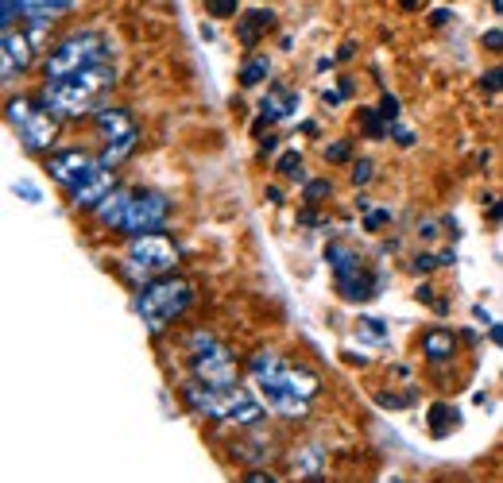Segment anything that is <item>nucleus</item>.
<instances>
[{"label": "nucleus", "instance_id": "f257e3e1", "mask_svg": "<svg viewBox=\"0 0 503 483\" xmlns=\"http://www.w3.org/2000/svg\"><path fill=\"white\" fill-rule=\"evenodd\" d=\"M112 85H117V74H112L109 63L82 66V70H70V74H59V78L43 82V105H47L54 116L101 112L97 105L109 97Z\"/></svg>", "mask_w": 503, "mask_h": 483}, {"label": "nucleus", "instance_id": "f03ea898", "mask_svg": "<svg viewBox=\"0 0 503 483\" xmlns=\"http://www.w3.org/2000/svg\"><path fill=\"white\" fill-rule=\"evenodd\" d=\"M182 399L190 402L194 414L209 418V421H225V426H240V430H256L264 421V406L252 399L244 387H209L194 375L190 383H182Z\"/></svg>", "mask_w": 503, "mask_h": 483}, {"label": "nucleus", "instance_id": "7ed1b4c3", "mask_svg": "<svg viewBox=\"0 0 503 483\" xmlns=\"http://www.w3.org/2000/svg\"><path fill=\"white\" fill-rule=\"evenodd\" d=\"M248 372L256 379V387L264 391V399L267 406L276 410L279 418H291V421H302L306 418V410H310V399H302V394L295 391V379H291V363H283L276 353H256L252 363H248Z\"/></svg>", "mask_w": 503, "mask_h": 483}, {"label": "nucleus", "instance_id": "20e7f679", "mask_svg": "<svg viewBox=\"0 0 503 483\" xmlns=\"http://www.w3.org/2000/svg\"><path fill=\"white\" fill-rule=\"evenodd\" d=\"M194 298V286L186 279H151L148 286H143V295L136 298V310L143 317V325H148V333H163L170 321L186 314V305H190Z\"/></svg>", "mask_w": 503, "mask_h": 483}, {"label": "nucleus", "instance_id": "39448f33", "mask_svg": "<svg viewBox=\"0 0 503 483\" xmlns=\"http://www.w3.org/2000/svg\"><path fill=\"white\" fill-rule=\"evenodd\" d=\"M175 267H179V247H175V240H167L163 232H140L124 252V275L132 283L163 279V275H170Z\"/></svg>", "mask_w": 503, "mask_h": 483}, {"label": "nucleus", "instance_id": "423d86ee", "mask_svg": "<svg viewBox=\"0 0 503 483\" xmlns=\"http://www.w3.org/2000/svg\"><path fill=\"white\" fill-rule=\"evenodd\" d=\"M186 356H190V368H194V375L201 379V383H209V387H233L237 383L233 353H228L213 333L194 329L190 341H186Z\"/></svg>", "mask_w": 503, "mask_h": 483}, {"label": "nucleus", "instance_id": "0eeeda50", "mask_svg": "<svg viewBox=\"0 0 503 483\" xmlns=\"http://www.w3.org/2000/svg\"><path fill=\"white\" fill-rule=\"evenodd\" d=\"M112 58V43L97 32H78L63 39L59 47L47 54V78H59L70 74V70H82V66H97V63H109Z\"/></svg>", "mask_w": 503, "mask_h": 483}, {"label": "nucleus", "instance_id": "6e6552de", "mask_svg": "<svg viewBox=\"0 0 503 483\" xmlns=\"http://www.w3.org/2000/svg\"><path fill=\"white\" fill-rule=\"evenodd\" d=\"M8 124L20 131V143L32 155L39 151H51L54 136H59V121L47 105H32L27 97H12L8 101Z\"/></svg>", "mask_w": 503, "mask_h": 483}, {"label": "nucleus", "instance_id": "1a4fd4ad", "mask_svg": "<svg viewBox=\"0 0 503 483\" xmlns=\"http://www.w3.org/2000/svg\"><path fill=\"white\" fill-rule=\"evenodd\" d=\"M329 267H334V279H337V295L344 302H368V298H376V279L364 271V263L353 256V247H344V244H329Z\"/></svg>", "mask_w": 503, "mask_h": 483}, {"label": "nucleus", "instance_id": "9d476101", "mask_svg": "<svg viewBox=\"0 0 503 483\" xmlns=\"http://www.w3.org/2000/svg\"><path fill=\"white\" fill-rule=\"evenodd\" d=\"M93 124H97V136L105 140V155H101V163L117 167L121 159L132 151V143H136V121H132V112L109 105V109L93 112Z\"/></svg>", "mask_w": 503, "mask_h": 483}, {"label": "nucleus", "instance_id": "9b49d317", "mask_svg": "<svg viewBox=\"0 0 503 483\" xmlns=\"http://www.w3.org/2000/svg\"><path fill=\"white\" fill-rule=\"evenodd\" d=\"M167 213H170V201L155 189H143V194H132V205H128V217H124V237H140V232H160L167 225Z\"/></svg>", "mask_w": 503, "mask_h": 483}, {"label": "nucleus", "instance_id": "f8f14e48", "mask_svg": "<svg viewBox=\"0 0 503 483\" xmlns=\"http://www.w3.org/2000/svg\"><path fill=\"white\" fill-rule=\"evenodd\" d=\"M101 167V159H93L90 151H82V148H66V151H54L47 159V170H51V179L66 186V189H78L90 174Z\"/></svg>", "mask_w": 503, "mask_h": 483}, {"label": "nucleus", "instance_id": "ddd939ff", "mask_svg": "<svg viewBox=\"0 0 503 483\" xmlns=\"http://www.w3.org/2000/svg\"><path fill=\"white\" fill-rule=\"evenodd\" d=\"M0 78L5 82H16L27 66H32V54H35V43L27 32H16V27H8L5 39H0Z\"/></svg>", "mask_w": 503, "mask_h": 483}, {"label": "nucleus", "instance_id": "4468645a", "mask_svg": "<svg viewBox=\"0 0 503 483\" xmlns=\"http://www.w3.org/2000/svg\"><path fill=\"white\" fill-rule=\"evenodd\" d=\"M70 194H74V205H78V209H97V205L112 194V167L101 163V167L90 174V179H85L78 189H70Z\"/></svg>", "mask_w": 503, "mask_h": 483}, {"label": "nucleus", "instance_id": "2eb2a0df", "mask_svg": "<svg viewBox=\"0 0 503 483\" xmlns=\"http://www.w3.org/2000/svg\"><path fill=\"white\" fill-rule=\"evenodd\" d=\"M298 93L295 90H286V85H271V90L264 93L260 101V116L264 121H286V116H295L298 112Z\"/></svg>", "mask_w": 503, "mask_h": 483}, {"label": "nucleus", "instance_id": "dca6fc26", "mask_svg": "<svg viewBox=\"0 0 503 483\" xmlns=\"http://www.w3.org/2000/svg\"><path fill=\"white\" fill-rule=\"evenodd\" d=\"M271 27H276V16H271V12H264V8L240 12V20H237V39L252 51L256 43H260V35H264V32H271Z\"/></svg>", "mask_w": 503, "mask_h": 483}, {"label": "nucleus", "instance_id": "f3484780", "mask_svg": "<svg viewBox=\"0 0 503 483\" xmlns=\"http://www.w3.org/2000/svg\"><path fill=\"white\" fill-rule=\"evenodd\" d=\"M128 205H132V194H128V189H112V194L105 198V201H101L97 205V221L101 225H105V228H124V217H128Z\"/></svg>", "mask_w": 503, "mask_h": 483}, {"label": "nucleus", "instance_id": "a211bd4d", "mask_svg": "<svg viewBox=\"0 0 503 483\" xmlns=\"http://www.w3.org/2000/svg\"><path fill=\"white\" fill-rule=\"evenodd\" d=\"M422 353H426L430 363H445V360L457 353V336L450 329H430L422 336Z\"/></svg>", "mask_w": 503, "mask_h": 483}, {"label": "nucleus", "instance_id": "6ab92c4d", "mask_svg": "<svg viewBox=\"0 0 503 483\" xmlns=\"http://www.w3.org/2000/svg\"><path fill=\"white\" fill-rule=\"evenodd\" d=\"M74 8V0H20L24 20H59Z\"/></svg>", "mask_w": 503, "mask_h": 483}, {"label": "nucleus", "instance_id": "aec40b11", "mask_svg": "<svg viewBox=\"0 0 503 483\" xmlns=\"http://www.w3.org/2000/svg\"><path fill=\"white\" fill-rule=\"evenodd\" d=\"M267 74H271L267 54H248V58H244V66H240V85H244V90H252V85H260Z\"/></svg>", "mask_w": 503, "mask_h": 483}, {"label": "nucleus", "instance_id": "412c9836", "mask_svg": "<svg viewBox=\"0 0 503 483\" xmlns=\"http://www.w3.org/2000/svg\"><path fill=\"white\" fill-rule=\"evenodd\" d=\"M453 430H457V410H450L445 402H438L434 410H430V433L445 437V433H453Z\"/></svg>", "mask_w": 503, "mask_h": 483}, {"label": "nucleus", "instance_id": "4be33fe9", "mask_svg": "<svg viewBox=\"0 0 503 483\" xmlns=\"http://www.w3.org/2000/svg\"><path fill=\"white\" fill-rule=\"evenodd\" d=\"M361 124H364V131H368V140H383V136H387V124H392V121H387L383 112H376V109H364V112H361Z\"/></svg>", "mask_w": 503, "mask_h": 483}, {"label": "nucleus", "instance_id": "5701e85b", "mask_svg": "<svg viewBox=\"0 0 503 483\" xmlns=\"http://www.w3.org/2000/svg\"><path fill=\"white\" fill-rule=\"evenodd\" d=\"M206 12L213 20H233L240 12V0H206Z\"/></svg>", "mask_w": 503, "mask_h": 483}, {"label": "nucleus", "instance_id": "b1692460", "mask_svg": "<svg viewBox=\"0 0 503 483\" xmlns=\"http://www.w3.org/2000/svg\"><path fill=\"white\" fill-rule=\"evenodd\" d=\"M279 170L291 174V179H298V182L306 179V174H302V155H298V151H286V155L279 159Z\"/></svg>", "mask_w": 503, "mask_h": 483}, {"label": "nucleus", "instance_id": "393cba45", "mask_svg": "<svg viewBox=\"0 0 503 483\" xmlns=\"http://www.w3.org/2000/svg\"><path fill=\"white\" fill-rule=\"evenodd\" d=\"M480 85H484L488 93H499V90H503V66H492V70H484Z\"/></svg>", "mask_w": 503, "mask_h": 483}, {"label": "nucleus", "instance_id": "a878e982", "mask_svg": "<svg viewBox=\"0 0 503 483\" xmlns=\"http://www.w3.org/2000/svg\"><path fill=\"white\" fill-rule=\"evenodd\" d=\"M325 194H329V182H325V179H318V182H306V201H310V205L325 201Z\"/></svg>", "mask_w": 503, "mask_h": 483}, {"label": "nucleus", "instance_id": "bb28decb", "mask_svg": "<svg viewBox=\"0 0 503 483\" xmlns=\"http://www.w3.org/2000/svg\"><path fill=\"white\" fill-rule=\"evenodd\" d=\"M353 182H356V186L372 182V163H368V159H361V163H353Z\"/></svg>", "mask_w": 503, "mask_h": 483}, {"label": "nucleus", "instance_id": "cd10ccee", "mask_svg": "<svg viewBox=\"0 0 503 483\" xmlns=\"http://www.w3.org/2000/svg\"><path fill=\"white\" fill-rule=\"evenodd\" d=\"M387 221H392V213H387V209H376V213H368V217H364V228H368V232H376V228L387 225Z\"/></svg>", "mask_w": 503, "mask_h": 483}, {"label": "nucleus", "instance_id": "c85d7f7f", "mask_svg": "<svg viewBox=\"0 0 503 483\" xmlns=\"http://www.w3.org/2000/svg\"><path fill=\"white\" fill-rule=\"evenodd\" d=\"M329 163H349V143H334V148L325 151Z\"/></svg>", "mask_w": 503, "mask_h": 483}, {"label": "nucleus", "instance_id": "c756f323", "mask_svg": "<svg viewBox=\"0 0 503 483\" xmlns=\"http://www.w3.org/2000/svg\"><path fill=\"white\" fill-rule=\"evenodd\" d=\"M380 112L387 116V121H399V101H395V97H383V101H380Z\"/></svg>", "mask_w": 503, "mask_h": 483}, {"label": "nucleus", "instance_id": "7c9ffc66", "mask_svg": "<svg viewBox=\"0 0 503 483\" xmlns=\"http://www.w3.org/2000/svg\"><path fill=\"white\" fill-rule=\"evenodd\" d=\"M16 12H20V0H5V32L16 24Z\"/></svg>", "mask_w": 503, "mask_h": 483}, {"label": "nucleus", "instance_id": "2f4dec72", "mask_svg": "<svg viewBox=\"0 0 503 483\" xmlns=\"http://www.w3.org/2000/svg\"><path fill=\"white\" fill-rule=\"evenodd\" d=\"M480 43H484L488 51H503V32H484V39H480Z\"/></svg>", "mask_w": 503, "mask_h": 483}, {"label": "nucleus", "instance_id": "473e14b6", "mask_svg": "<svg viewBox=\"0 0 503 483\" xmlns=\"http://www.w3.org/2000/svg\"><path fill=\"white\" fill-rule=\"evenodd\" d=\"M434 263H441V259H438V256H419V259L411 263V267H414V271H434Z\"/></svg>", "mask_w": 503, "mask_h": 483}, {"label": "nucleus", "instance_id": "72a5a7b5", "mask_svg": "<svg viewBox=\"0 0 503 483\" xmlns=\"http://www.w3.org/2000/svg\"><path fill=\"white\" fill-rule=\"evenodd\" d=\"M16 194H24L27 201H39V194H35V186H27V182H24V186H16Z\"/></svg>", "mask_w": 503, "mask_h": 483}, {"label": "nucleus", "instance_id": "f704fd0d", "mask_svg": "<svg viewBox=\"0 0 503 483\" xmlns=\"http://www.w3.org/2000/svg\"><path fill=\"white\" fill-rule=\"evenodd\" d=\"M248 483H264V479H276V476H267V472H252V476H244Z\"/></svg>", "mask_w": 503, "mask_h": 483}, {"label": "nucleus", "instance_id": "c9c22d12", "mask_svg": "<svg viewBox=\"0 0 503 483\" xmlns=\"http://www.w3.org/2000/svg\"><path fill=\"white\" fill-rule=\"evenodd\" d=\"M450 20V8H434V24H445Z\"/></svg>", "mask_w": 503, "mask_h": 483}, {"label": "nucleus", "instance_id": "e433bc0d", "mask_svg": "<svg viewBox=\"0 0 503 483\" xmlns=\"http://www.w3.org/2000/svg\"><path fill=\"white\" fill-rule=\"evenodd\" d=\"M492 341H496V344H503V325H496V329H492Z\"/></svg>", "mask_w": 503, "mask_h": 483}, {"label": "nucleus", "instance_id": "4c0bfd02", "mask_svg": "<svg viewBox=\"0 0 503 483\" xmlns=\"http://www.w3.org/2000/svg\"><path fill=\"white\" fill-rule=\"evenodd\" d=\"M492 217H496V221H503V201L496 205V209H492Z\"/></svg>", "mask_w": 503, "mask_h": 483}, {"label": "nucleus", "instance_id": "58836bf2", "mask_svg": "<svg viewBox=\"0 0 503 483\" xmlns=\"http://www.w3.org/2000/svg\"><path fill=\"white\" fill-rule=\"evenodd\" d=\"M492 8H496V12H503V0H492Z\"/></svg>", "mask_w": 503, "mask_h": 483}, {"label": "nucleus", "instance_id": "ea45409f", "mask_svg": "<svg viewBox=\"0 0 503 483\" xmlns=\"http://www.w3.org/2000/svg\"><path fill=\"white\" fill-rule=\"evenodd\" d=\"M402 8H414V0H402Z\"/></svg>", "mask_w": 503, "mask_h": 483}]
</instances>
